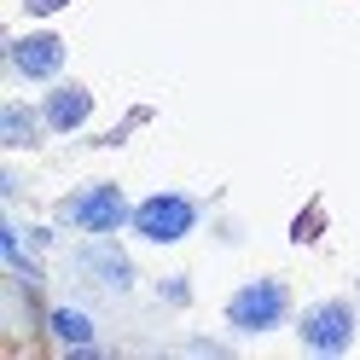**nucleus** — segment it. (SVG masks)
I'll use <instances>...</instances> for the list:
<instances>
[{"label":"nucleus","instance_id":"nucleus-1","mask_svg":"<svg viewBox=\"0 0 360 360\" xmlns=\"http://www.w3.org/2000/svg\"><path fill=\"white\" fill-rule=\"evenodd\" d=\"M290 320V285L285 279H250L227 297V326L244 337H267Z\"/></svg>","mask_w":360,"mask_h":360},{"label":"nucleus","instance_id":"nucleus-2","mask_svg":"<svg viewBox=\"0 0 360 360\" xmlns=\"http://www.w3.org/2000/svg\"><path fill=\"white\" fill-rule=\"evenodd\" d=\"M64 221H70L76 233L105 238V233H117V227H128V221H134V204L122 198L117 180H99V186H82V192L64 198Z\"/></svg>","mask_w":360,"mask_h":360},{"label":"nucleus","instance_id":"nucleus-3","mask_svg":"<svg viewBox=\"0 0 360 360\" xmlns=\"http://www.w3.org/2000/svg\"><path fill=\"white\" fill-rule=\"evenodd\" d=\"M354 302H343V297H326V302H314L302 320H297V337H302V349L308 354H349L354 349Z\"/></svg>","mask_w":360,"mask_h":360},{"label":"nucleus","instance_id":"nucleus-4","mask_svg":"<svg viewBox=\"0 0 360 360\" xmlns=\"http://www.w3.org/2000/svg\"><path fill=\"white\" fill-rule=\"evenodd\" d=\"M134 233H140L146 244H180L192 227H198V204L186 192H151L146 204H134Z\"/></svg>","mask_w":360,"mask_h":360},{"label":"nucleus","instance_id":"nucleus-5","mask_svg":"<svg viewBox=\"0 0 360 360\" xmlns=\"http://www.w3.org/2000/svg\"><path fill=\"white\" fill-rule=\"evenodd\" d=\"M6 70L18 82H58L64 70V41L53 30H30V35H12L6 47Z\"/></svg>","mask_w":360,"mask_h":360},{"label":"nucleus","instance_id":"nucleus-6","mask_svg":"<svg viewBox=\"0 0 360 360\" xmlns=\"http://www.w3.org/2000/svg\"><path fill=\"white\" fill-rule=\"evenodd\" d=\"M87 117H94V94H87L82 82H53L47 99H41V122L47 134H76Z\"/></svg>","mask_w":360,"mask_h":360},{"label":"nucleus","instance_id":"nucleus-7","mask_svg":"<svg viewBox=\"0 0 360 360\" xmlns=\"http://www.w3.org/2000/svg\"><path fill=\"white\" fill-rule=\"evenodd\" d=\"M76 262H82V274H87V279H99V285H110V290H128V285H134L128 256H122V250H110V244H94V250H82Z\"/></svg>","mask_w":360,"mask_h":360},{"label":"nucleus","instance_id":"nucleus-8","mask_svg":"<svg viewBox=\"0 0 360 360\" xmlns=\"http://www.w3.org/2000/svg\"><path fill=\"white\" fill-rule=\"evenodd\" d=\"M41 128H47V122H41V110H24V105L0 110V140H6V146H35Z\"/></svg>","mask_w":360,"mask_h":360},{"label":"nucleus","instance_id":"nucleus-9","mask_svg":"<svg viewBox=\"0 0 360 360\" xmlns=\"http://www.w3.org/2000/svg\"><path fill=\"white\" fill-rule=\"evenodd\" d=\"M47 326H53L58 343H70V349H87V343H94V320H87V314H76V308H53Z\"/></svg>","mask_w":360,"mask_h":360},{"label":"nucleus","instance_id":"nucleus-10","mask_svg":"<svg viewBox=\"0 0 360 360\" xmlns=\"http://www.w3.org/2000/svg\"><path fill=\"white\" fill-rule=\"evenodd\" d=\"M58 6H70V0H24V12H35V18H47V12H58Z\"/></svg>","mask_w":360,"mask_h":360}]
</instances>
